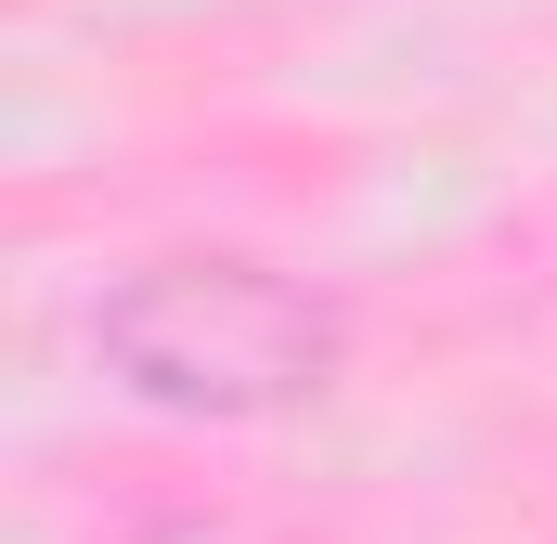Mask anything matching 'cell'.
<instances>
[{
	"label": "cell",
	"mask_w": 557,
	"mask_h": 544,
	"mask_svg": "<svg viewBox=\"0 0 557 544\" xmlns=\"http://www.w3.org/2000/svg\"><path fill=\"white\" fill-rule=\"evenodd\" d=\"M117 544H273V532H247V519H143Z\"/></svg>",
	"instance_id": "obj_2"
},
{
	"label": "cell",
	"mask_w": 557,
	"mask_h": 544,
	"mask_svg": "<svg viewBox=\"0 0 557 544\" xmlns=\"http://www.w3.org/2000/svg\"><path fill=\"white\" fill-rule=\"evenodd\" d=\"M104 390L182 428H273L350 376V311L285 260L247 247H169L91 298Z\"/></svg>",
	"instance_id": "obj_1"
}]
</instances>
